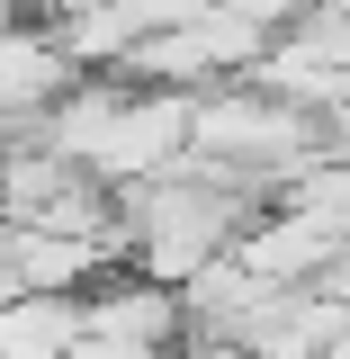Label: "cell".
<instances>
[{
	"label": "cell",
	"instance_id": "obj_1",
	"mask_svg": "<svg viewBox=\"0 0 350 359\" xmlns=\"http://www.w3.org/2000/svg\"><path fill=\"white\" fill-rule=\"evenodd\" d=\"M81 297H9L0 306V359H72Z\"/></svg>",
	"mask_w": 350,
	"mask_h": 359
}]
</instances>
